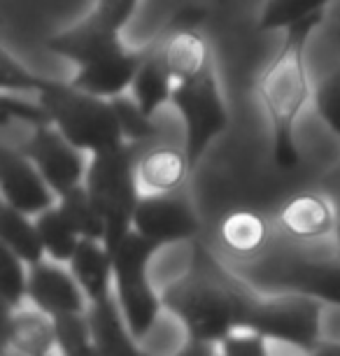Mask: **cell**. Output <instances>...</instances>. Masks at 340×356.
<instances>
[{
  "label": "cell",
  "instance_id": "22",
  "mask_svg": "<svg viewBox=\"0 0 340 356\" xmlns=\"http://www.w3.org/2000/svg\"><path fill=\"white\" fill-rule=\"evenodd\" d=\"M0 238H3V247L15 252L29 266L47 257L38 224L31 219V214L19 212L8 203H3V210H0Z\"/></svg>",
  "mask_w": 340,
  "mask_h": 356
},
{
  "label": "cell",
  "instance_id": "10",
  "mask_svg": "<svg viewBox=\"0 0 340 356\" xmlns=\"http://www.w3.org/2000/svg\"><path fill=\"white\" fill-rule=\"evenodd\" d=\"M0 189L3 203L31 217L49 210L58 200L56 191L29 154L24 149H12L10 145L0 147Z\"/></svg>",
  "mask_w": 340,
  "mask_h": 356
},
{
  "label": "cell",
  "instance_id": "11",
  "mask_svg": "<svg viewBox=\"0 0 340 356\" xmlns=\"http://www.w3.org/2000/svg\"><path fill=\"white\" fill-rule=\"evenodd\" d=\"M261 268L264 282L270 289L305 293L322 303L340 305V257L336 261L284 259Z\"/></svg>",
  "mask_w": 340,
  "mask_h": 356
},
{
  "label": "cell",
  "instance_id": "32",
  "mask_svg": "<svg viewBox=\"0 0 340 356\" xmlns=\"http://www.w3.org/2000/svg\"><path fill=\"white\" fill-rule=\"evenodd\" d=\"M0 70H3L0 72V86H3V91H17V93L33 91V93H38L40 82H42V77L35 75V72H31L29 68H24V65L19 61H15V58H12L5 49H3V54H0Z\"/></svg>",
  "mask_w": 340,
  "mask_h": 356
},
{
  "label": "cell",
  "instance_id": "36",
  "mask_svg": "<svg viewBox=\"0 0 340 356\" xmlns=\"http://www.w3.org/2000/svg\"><path fill=\"white\" fill-rule=\"evenodd\" d=\"M315 354H331V356H340V342L331 345V342H319L315 347Z\"/></svg>",
  "mask_w": 340,
  "mask_h": 356
},
{
  "label": "cell",
  "instance_id": "27",
  "mask_svg": "<svg viewBox=\"0 0 340 356\" xmlns=\"http://www.w3.org/2000/svg\"><path fill=\"white\" fill-rule=\"evenodd\" d=\"M326 5H329V0H268L261 19H259V29L286 31L294 24L303 22V19L319 15Z\"/></svg>",
  "mask_w": 340,
  "mask_h": 356
},
{
  "label": "cell",
  "instance_id": "14",
  "mask_svg": "<svg viewBox=\"0 0 340 356\" xmlns=\"http://www.w3.org/2000/svg\"><path fill=\"white\" fill-rule=\"evenodd\" d=\"M145 54H147V47H143V49L122 47V49L112 51L108 56L98 58V61L82 65L70 82L75 84L77 89L93 93V96L117 98L133 84Z\"/></svg>",
  "mask_w": 340,
  "mask_h": 356
},
{
  "label": "cell",
  "instance_id": "25",
  "mask_svg": "<svg viewBox=\"0 0 340 356\" xmlns=\"http://www.w3.org/2000/svg\"><path fill=\"white\" fill-rule=\"evenodd\" d=\"M58 207H61L63 214L70 219V224L77 228V233L82 238H96V240L105 238L103 214L98 212V207L93 203L91 193L84 184L61 193L58 196Z\"/></svg>",
  "mask_w": 340,
  "mask_h": 356
},
{
  "label": "cell",
  "instance_id": "19",
  "mask_svg": "<svg viewBox=\"0 0 340 356\" xmlns=\"http://www.w3.org/2000/svg\"><path fill=\"white\" fill-rule=\"evenodd\" d=\"M189 170L191 165L184 149H175L168 145L147 147L138 156V179L145 191L182 189Z\"/></svg>",
  "mask_w": 340,
  "mask_h": 356
},
{
  "label": "cell",
  "instance_id": "2",
  "mask_svg": "<svg viewBox=\"0 0 340 356\" xmlns=\"http://www.w3.org/2000/svg\"><path fill=\"white\" fill-rule=\"evenodd\" d=\"M322 24V12L286 29L273 61L259 77V98L270 124L273 161L280 168H294L301 159L296 145V122L308 100V40Z\"/></svg>",
  "mask_w": 340,
  "mask_h": 356
},
{
  "label": "cell",
  "instance_id": "17",
  "mask_svg": "<svg viewBox=\"0 0 340 356\" xmlns=\"http://www.w3.org/2000/svg\"><path fill=\"white\" fill-rule=\"evenodd\" d=\"M68 268L82 286L89 305L103 303L115 296V264H112V252L103 240L82 238L68 261Z\"/></svg>",
  "mask_w": 340,
  "mask_h": 356
},
{
  "label": "cell",
  "instance_id": "31",
  "mask_svg": "<svg viewBox=\"0 0 340 356\" xmlns=\"http://www.w3.org/2000/svg\"><path fill=\"white\" fill-rule=\"evenodd\" d=\"M3 105V126L8 129L12 122L31 126V129H38V126H47L51 124V117L47 112V107L40 103H33V100H15L10 98L8 93L0 100Z\"/></svg>",
  "mask_w": 340,
  "mask_h": 356
},
{
  "label": "cell",
  "instance_id": "26",
  "mask_svg": "<svg viewBox=\"0 0 340 356\" xmlns=\"http://www.w3.org/2000/svg\"><path fill=\"white\" fill-rule=\"evenodd\" d=\"M56 347L61 354L68 356H89L98 354L93 345V333L86 312H70L54 317Z\"/></svg>",
  "mask_w": 340,
  "mask_h": 356
},
{
  "label": "cell",
  "instance_id": "33",
  "mask_svg": "<svg viewBox=\"0 0 340 356\" xmlns=\"http://www.w3.org/2000/svg\"><path fill=\"white\" fill-rule=\"evenodd\" d=\"M266 335L250 326H238L219 342L222 352L229 356H264L266 354Z\"/></svg>",
  "mask_w": 340,
  "mask_h": 356
},
{
  "label": "cell",
  "instance_id": "16",
  "mask_svg": "<svg viewBox=\"0 0 340 356\" xmlns=\"http://www.w3.org/2000/svg\"><path fill=\"white\" fill-rule=\"evenodd\" d=\"M156 40L159 51L175 82L201 75L212 65L208 40L198 33V29H182L170 22Z\"/></svg>",
  "mask_w": 340,
  "mask_h": 356
},
{
  "label": "cell",
  "instance_id": "29",
  "mask_svg": "<svg viewBox=\"0 0 340 356\" xmlns=\"http://www.w3.org/2000/svg\"><path fill=\"white\" fill-rule=\"evenodd\" d=\"M29 264L22 261L15 252L3 247V264H0V298L5 307H22L24 298H29Z\"/></svg>",
  "mask_w": 340,
  "mask_h": 356
},
{
  "label": "cell",
  "instance_id": "13",
  "mask_svg": "<svg viewBox=\"0 0 340 356\" xmlns=\"http://www.w3.org/2000/svg\"><path fill=\"white\" fill-rule=\"evenodd\" d=\"M119 33L122 31L110 29L96 15H91L77 26H72V29L47 40V49L77 63V68H82V65H89L98 61V58L126 47L122 38H119Z\"/></svg>",
  "mask_w": 340,
  "mask_h": 356
},
{
  "label": "cell",
  "instance_id": "30",
  "mask_svg": "<svg viewBox=\"0 0 340 356\" xmlns=\"http://www.w3.org/2000/svg\"><path fill=\"white\" fill-rule=\"evenodd\" d=\"M315 107L324 124L340 138V68L331 70L317 86Z\"/></svg>",
  "mask_w": 340,
  "mask_h": 356
},
{
  "label": "cell",
  "instance_id": "20",
  "mask_svg": "<svg viewBox=\"0 0 340 356\" xmlns=\"http://www.w3.org/2000/svg\"><path fill=\"white\" fill-rule=\"evenodd\" d=\"M175 77L165 65L161 51H159V40L147 44V54H145L143 63L136 72V79L131 84L133 98L136 103L143 107L149 117L161 110V107L172 98L175 91Z\"/></svg>",
  "mask_w": 340,
  "mask_h": 356
},
{
  "label": "cell",
  "instance_id": "1",
  "mask_svg": "<svg viewBox=\"0 0 340 356\" xmlns=\"http://www.w3.org/2000/svg\"><path fill=\"white\" fill-rule=\"evenodd\" d=\"M161 300L184 326L186 338L217 345L233 328L245 326L254 298H250L210 254L198 252L191 270L172 282Z\"/></svg>",
  "mask_w": 340,
  "mask_h": 356
},
{
  "label": "cell",
  "instance_id": "24",
  "mask_svg": "<svg viewBox=\"0 0 340 356\" xmlns=\"http://www.w3.org/2000/svg\"><path fill=\"white\" fill-rule=\"evenodd\" d=\"M35 224H38L40 238H42L47 259L68 264L77 250V245L82 243V235L77 233V228L70 224V219L65 217L63 210L58 207V200L49 210L38 214Z\"/></svg>",
  "mask_w": 340,
  "mask_h": 356
},
{
  "label": "cell",
  "instance_id": "23",
  "mask_svg": "<svg viewBox=\"0 0 340 356\" xmlns=\"http://www.w3.org/2000/svg\"><path fill=\"white\" fill-rule=\"evenodd\" d=\"M222 240L238 257H257L268 243V224L254 212H233L222 221Z\"/></svg>",
  "mask_w": 340,
  "mask_h": 356
},
{
  "label": "cell",
  "instance_id": "15",
  "mask_svg": "<svg viewBox=\"0 0 340 356\" xmlns=\"http://www.w3.org/2000/svg\"><path fill=\"white\" fill-rule=\"evenodd\" d=\"M56 347L54 317L38 310L3 305V352H17L29 356L51 354Z\"/></svg>",
  "mask_w": 340,
  "mask_h": 356
},
{
  "label": "cell",
  "instance_id": "4",
  "mask_svg": "<svg viewBox=\"0 0 340 356\" xmlns=\"http://www.w3.org/2000/svg\"><path fill=\"white\" fill-rule=\"evenodd\" d=\"M138 143H124L115 149L93 154L86 168L84 186L89 189L93 203L105 221V247L115 254L124 243V238L133 231V214L140 200V179H138Z\"/></svg>",
  "mask_w": 340,
  "mask_h": 356
},
{
  "label": "cell",
  "instance_id": "9",
  "mask_svg": "<svg viewBox=\"0 0 340 356\" xmlns=\"http://www.w3.org/2000/svg\"><path fill=\"white\" fill-rule=\"evenodd\" d=\"M24 152L40 168L44 179L56 191V196L84 184L86 168H89L84 161L86 152L72 145L54 124L31 129V138Z\"/></svg>",
  "mask_w": 340,
  "mask_h": 356
},
{
  "label": "cell",
  "instance_id": "8",
  "mask_svg": "<svg viewBox=\"0 0 340 356\" xmlns=\"http://www.w3.org/2000/svg\"><path fill=\"white\" fill-rule=\"evenodd\" d=\"M198 217L182 189L175 191H147L140 196L136 214H133V231L156 245H175L191 240L198 233Z\"/></svg>",
  "mask_w": 340,
  "mask_h": 356
},
{
  "label": "cell",
  "instance_id": "7",
  "mask_svg": "<svg viewBox=\"0 0 340 356\" xmlns=\"http://www.w3.org/2000/svg\"><path fill=\"white\" fill-rule=\"evenodd\" d=\"M322 300L296 291H277L261 300H252L245 326L264 333L268 340L286 342L305 352L319 345Z\"/></svg>",
  "mask_w": 340,
  "mask_h": 356
},
{
  "label": "cell",
  "instance_id": "3",
  "mask_svg": "<svg viewBox=\"0 0 340 356\" xmlns=\"http://www.w3.org/2000/svg\"><path fill=\"white\" fill-rule=\"evenodd\" d=\"M38 100L47 107L51 124L86 154H101L126 143L110 98L93 96L72 82L42 77Z\"/></svg>",
  "mask_w": 340,
  "mask_h": 356
},
{
  "label": "cell",
  "instance_id": "12",
  "mask_svg": "<svg viewBox=\"0 0 340 356\" xmlns=\"http://www.w3.org/2000/svg\"><path fill=\"white\" fill-rule=\"evenodd\" d=\"M29 300L49 317L86 312L89 307V300L72 270L54 259H42L29 266Z\"/></svg>",
  "mask_w": 340,
  "mask_h": 356
},
{
  "label": "cell",
  "instance_id": "5",
  "mask_svg": "<svg viewBox=\"0 0 340 356\" xmlns=\"http://www.w3.org/2000/svg\"><path fill=\"white\" fill-rule=\"evenodd\" d=\"M156 250V245L131 231L112 254L115 296L136 340H143L154 328L163 305L149 282V261Z\"/></svg>",
  "mask_w": 340,
  "mask_h": 356
},
{
  "label": "cell",
  "instance_id": "35",
  "mask_svg": "<svg viewBox=\"0 0 340 356\" xmlns=\"http://www.w3.org/2000/svg\"><path fill=\"white\" fill-rule=\"evenodd\" d=\"M324 193L331 198L333 207H336V250L340 257V165L336 170H331L326 175V182H324Z\"/></svg>",
  "mask_w": 340,
  "mask_h": 356
},
{
  "label": "cell",
  "instance_id": "21",
  "mask_svg": "<svg viewBox=\"0 0 340 356\" xmlns=\"http://www.w3.org/2000/svg\"><path fill=\"white\" fill-rule=\"evenodd\" d=\"M89 317L93 345L98 354H136L138 345L133 338L129 321H126L122 307H119L117 296L103 300V303H91L86 307Z\"/></svg>",
  "mask_w": 340,
  "mask_h": 356
},
{
  "label": "cell",
  "instance_id": "6",
  "mask_svg": "<svg viewBox=\"0 0 340 356\" xmlns=\"http://www.w3.org/2000/svg\"><path fill=\"white\" fill-rule=\"evenodd\" d=\"M170 103L175 105L184 124L182 149L189 159V165L196 168L212 140L229 129V110L219 91L215 68L210 65L201 75L177 82Z\"/></svg>",
  "mask_w": 340,
  "mask_h": 356
},
{
  "label": "cell",
  "instance_id": "18",
  "mask_svg": "<svg viewBox=\"0 0 340 356\" xmlns=\"http://www.w3.org/2000/svg\"><path fill=\"white\" fill-rule=\"evenodd\" d=\"M280 226L296 240H319L336 231V207L326 193H298L282 207Z\"/></svg>",
  "mask_w": 340,
  "mask_h": 356
},
{
  "label": "cell",
  "instance_id": "28",
  "mask_svg": "<svg viewBox=\"0 0 340 356\" xmlns=\"http://www.w3.org/2000/svg\"><path fill=\"white\" fill-rule=\"evenodd\" d=\"M112 105H115V112H117V119H119V126H122V133L126 138V143H149L152 138H156V124H154V117H149L147 112L143 110L136 98H126L124 93L117 98H110Z\"/></svg>",
  "mask_w": 340,
  "mask_h": 356
},
{
  "label": "cell",
  "instance_id": "34",
  "mask_svg": "<svg viewBox=\"0 0 340 356\" xmlns=\"http://www.w3.org/2000/svg\"><path fill=\"white\" fill-rule=\"evenodd\" d=\"M140 0H98L93 15L101 19L103 24H108L110 29L122 31L126 22L133 17Z\"/></svg>",
  "mask_w": 340,
  "mask_h": 356
}]
</instances>
